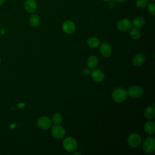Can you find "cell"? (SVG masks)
<instances>
[{
    "label": "cell",
    "mask_w": 155,
    "mask_h": 155,
    "mask_svg": "<svg viewBox=\"0 0 155 155\" xmlns=\"http://www.w3.org/2000/svg\"><path fill=\"white\" fill-rule=\"evenodd\" d=\"M127 91L123 88H117L111 94L113 100L117 103L123 102L127 97Z\"/></svg>",
    "instance_id": "1"
},
{
    "label": "cell",
    "mask_w": 155,
    "mask_h": 155,
    "mask_svg": "<svg viewBox=\"0 0 155 155\" xmlns=\"http://www.w3.org/2000/svg\"><path fill=\"white\" fill-rule=\"evenodd\" d=\"M142 148L147 153H152L155 150V139L153 137H147L143 142Z\"/></svg>",
    "instance_id": "2"
},
{
    "label": "cell",
    "mask_w": 155,
    "mask_h": 155,
    "mask_svg": "<svg viewBox=\"0 0 155 155\" xmlns=\"http://www.w3.org/2000/svg\"><path fill=\"white\" fill-rule=\"evenodd\" d=\"M62 145L67 151L73 152L77 148V142L73 137H67L64 140Z\"/></svg>",
    "instance_id": "3"
},
{
    "label": "cell",
    "mask_w": 155,
    "mask_h": 155,
    "mask_svg": "<svg viewBox=\"0 0 155 155\" xmlns=\"http://www.w3.org/2000/svg\"><path fill=\"white\" fill-rule=\"evenodd\" d=\"M143 93V90L142 88L139 85H133L130 87L127 91V94L134 99L140 97L142 96Z\"/></svg>",
    "instance_id": "4"
},
{
    "label": "cell",
    "mask_w": 155,
    "mask_h": 155,
    "mask_svg": "<svg viewBox=\"0 0 155 155\" xmlns=\"http://www.w3.org/2000/svg\"><path fill=\"white\" fill-rule=\"evenodd\" d=\"M127 142L130 147L132 148H136L140 145L142 139L139 134L133 133L130 134V136L128 137Z\"/></svg>",
    "instance_id": "5"
},
{
    "label": "cell",
    "mask_w": 155,
    "mask_h": 155,
    "mask_svg": "<svg viewBox=\"0 0 155 155\" xmlns=\"http://www.w3.org/2000/svg\"><path fill=\"white\" fill-rule=\"evenodd\" d=\"M37 124L41 129L47 130L51 127L52 125V120L47 116H42L38 119Z\"/></svg>",
    "instance_id": "6"
},
{
    "label": "cell",
    "mask_w": 155,
    "mask_h": 155,
    "mask_svg": "<svg viewBox=\"0 0 155 155\" xmlns=\"http://www.w3.org/2000/svg\"><path fill=\"white\" fill-rule=\"evenodd\" d=\"M51 134L53 137L56 139H60L63 138L65 135V130L59 125H55L52 127L51 130Z\"/></svg>",
    "instance_id": "7"
},
{
    "label": "cell",
    "mask_w": 155,
    "mask_h": 155,
    "mask_svg": "<svg viewBox=\"0 0 155 155\" xmlns=\"http://www.w3.org/2000/svg\"><path fill=\"white\" fill-rule=\"evenodd\" d=\"M132 24L131 21L126 18L122 19L118 21L117 24V28L121 31H126L131 28Z\"/></svg>",
    "instance_id": "8"
},
{
    "label": "cell",
    "mask_w": 155,
    "mask_h": 155,
    "mask_svg": "<svg viewBox=\"0 0 155 155\" xmlns=\"http://www.w3.org/2000/svg\"><path fill=\"white\" fill-rule=\"evenodd\" d=\"M62 30L67 34H71L75 30V24L71 21H65L62 24Z\"/></svg>",
    "instance_id": "9"
},
{
    "label": "cell",
    "mask_w": 155,
    "mask_h": 155,
    "mask_svg": "<svg viewBox=\"0 0 155 155\" xmlns=\"http://www.w3.org/2000/svg\"><path fill=\"white\" fill-rule=\"evenodd\" d=\"M99 51H100L101 54L104 57L107 58L111 55V52H112V49H111V47L110 45V44H108V43H106V42H104L101 45Z\"/></svg>",
    "instance_id": "10"
},
{
    "label": "cell",
    "mask_w": 155,
    "mask_h": 155,
    "mask_svg": "<svg viewBox=\"0 0 155 155\" xmlns=\"http://www.w3.org/2000/svg\"><path fill=\"white\" fill-rule=\"evenodd\" d=\"M24 8L28 13H33L36 11L37 4L35 0H26L24 3Z\"/></svg>",
    "instance_id": "11"
},
{
    "label": "cell",
    "mask_w": 155,
    "mask_h": 155,
    "mask_svg": "<svg viewBox=\"0 0 155 155\" xmlns=\"http://www.w3.org/2000/svg\"><path fill=\"white\" fill-rule=\"evenodd\" d=\"M91 75L92 79L96 82H100L102 81L104 78V74L103 72L99 69L94 70L92 72H91Z\"/></svg>",
    "instance_id": "12"
},
{
    "label": "cell",
    "mask_w": 155,
    "mask_h": 155,
    "mask_svg": "<svg viewBox=\"0 0 155 155\" xmlns=\"http://www.w3.org/2000/svg\"><path fill=\"white\" fill-rule=\"evenodd\" d=\"M145 59V56L142 53H139L134 56V57L132 59V62L134 66L139 67L143 64Z\"/></svg>",
    "instance_id": "13"
},
{
    "label": "cell",
    "mask_w": 155,
    "mask_h": 155,
    "mask_svg": "<svg viewBox=\"0 0 155 155\" xmlns=\"http://www.w3.org/2000/svg\"><path fill=\"white\" fill-rule=\"evenodd\" d=\"M144 131L149 135H152L155 132V124L153 121L147 122L143 127Z\"/></svg>",
    "instance_id": "14"
},
{
    "label": "cell",
    "mask_w": 155,
    "mask_h": 155,
    "mask_svg": "<svg viewBox=\"0 0 155 155\" xmlns=\"http://www.w3.org/2000/svg\"><path fill=\"white\" fill-rule=\"evenodd\" d=\"M145 23V19L142 16H137L135 18L133 21V25L134 27L137 28H142L144 26Z\"/></svg>",
    "instance_id": "15"
},
{
    "label": "cell",
    "mask_w": 155,
    "mask_h": 155,
    "mask_svg": "<svg viewBox=\"0 0 155 155\" xmlns=\"http://www.w3.org/2000/svg\"><path fill=\"white\" fill-rule=\"evenodd\" d=\"M144 116L147 119H153L155 115V109L154 107L148 106L144 111Z\"/></svg>",
    "instance_id": "16"
},
{
    "label": "cell",
    "mask_w": 155,
    "mask_h": 155,
    "mask_svg": "<svg viewBox=\"0 0 155 155\" xmlns=\"http://www.w3.org/2000/svg\"><path fill=\"white\" fill-rule=\"evenodd\" d=\"M98 64V59L96 56H91L87 60V65L90 68H94Z\"/></svg>",
    "instance_id": "17"
},
{
    "label": "cell",
    "mask_w": 155,
    "mask_h": 155,
    "mask_svg": "<svg viewBox=\"0 0 155 155\" xmlns=\"http://www.w3.org/2000/svg\"><path fill=\"white\" fill-rule=\"evenodd\" d=\"M30 23L33 27H38L41 23V19L39 16L36 14H33L30 16Z\"/></svg>",
    "instance_id": "18"
},
{
    "label": "cell",
    "mask_w": 155,
    "mask_h": 155,
    "mask_svg": "<svg viewBox=\"0 0 155 155\" xmlns=\"http://www.w3.org/2000/svg\"><path fill=\"white\" fill-rule=\"evenodd\" d=\"M87 44L91 48H96L99 45L100 41L97 38L91 37L87 40Z\"/></svg>",
    "instance_id": "19"
},
{
    "label": "cell",
    "mask_w": 155,
    "mask_h": 155,
    "mask_svg": "<svg viewBox=\"0 0 155 155\" xmlns=\"http://www.w3.org/2000/svg\"><path fill=\"white\" fill-rule=\"evenodd\" d=\"M130 30V36L133 39H138L140 37V32L138 28L133 27Z\"/></svg>",
    "instance_id": "20"
},
{
    "label": "cell",
    "mask_w": 155,
    "mask_h": 155,
    "mask_svg": "<svg viewBox=\"0 0 155 155\" xmlns=\"http://www.w3.org/2000/svg\"><path fill=\"white\" fill-rule=\"evenodd\" d=\"M62 121V116L59 113H56L52 117V122L56 125H59Z\"/></svg>",
    "instance_id": "21"
},
{
    "label": "cell",
    "mask_w": 155,
    "mask_h": 155,
    "mask_svg": "<svg viewBox=\"0 0 155 155\" xmlns=\"http://www.w3.org/2000/svg\"><path fill=\"white\" fill-rule=\"evenodd\" d=\"M136 4L138 8H143L147 5L148 0H137Z\"/></svg>",
    "instance_id": "22"
},
{
    "label": "cell",
    "mask_w": 155,
    "mask_h": 155,
    "mask_svg": "<svg viewBox=\"0 0 155 155\" xmlns=\"http://www.w3.org/2000/svg\"><path fill=\"white\" fill-rule=\"evenodd\" d=\"M148 5V12L154 16L155 15V4L153 2H150Z\"/></svg>",
    "instance_id": "23"
},
{
    "label": "cell",
    "mask_w": 155,
    "mask_h": 155,
    "mask_svg": "<svg viewBox=\"0 0 155 155\" xmlns=\"http://www.w3.org/2000/svg\"><path fill=\"white\" fill-rule=\"evenodd\" d=\"M82 72H83V73H84L85 75H87V76H88V75H89V74H91V71H90V70H89L88 68H85V69H84L83 71H82Z\"/></svg>",
    "instance_id": "24"
},
{
    "label": "cell",
    "mask_w": 155,
    "mask_h": 155,
    "mask_svg": "<svg viewBox=\"0 0 155 155\" xmlns=\"http://www.w3.org/2000/svg\"><path fill=\"white\" fill-rule=\"evenodd\" d=\"M116 2H124V1H125V0H115Z\"/></svg>",
    "instance_id": "25"
},
{
    "label": "cell",
    "mask_w": 155,
    "mask_h": 155,
    "mask_svg": "<svg viewBox=\"0 0 155 155\" xmlns=\"http://www.w3.org/2000/svg\"><path fill=\"white\" fill-rule=\"evenodd\" d=\"M4 1H5V0H0V5L1 4H2L4 2Z\"/></svg>",
    "instance_id": "26"
},
{
    "label": "cell",
    "mask_w": 155,
    "mask_h": 155,
    "mask_svg": "<svg viewBox=\"0 0 155 155\" xmlns=\"http://www.w3.org/2000/svg\"><path fill=\"white\" fill-rule=\"evenodd\" d=\"M73 154H80L79 153H74Z\"/></svg>",
    "instance_id": "27"
},
{
    "label": "cell",
    "mask_w": 155,
    "mask_h": 155,
    "mask_svg": "<svg viewBox=\"0 0 155 155\" xmlns=\"http://www.w3.org/2000/svg\"><path fill=\"white\" fill-rule=\"evenodd\" d=\"M103 1H110V0H103Z\"/></svg>",
    "instance_id": "28"
},
{
    "label": "cell",
    "mask_w": 155,
    "mask_h": 155,
    "mask_svg": "<svg viewBox=\"0 0 155 155\" xmlns=\"http://www.w3.org/2000/svg\"><path fill=\"white\" fill-rule=\"evenodd\" d=\"M149 1H154V0H149Z\"/></svg>",
    "instance_id": "29"
},
{
    "label": "cell",
    "mask_w": 155,
    "mask_h": 155,
    "mask_svg": "<svg viewBox=\"0 0 155 155\" xmlns=\"http://www.w3.org/2000/svg\"><path fill=\"white\" fill-rule=\"evenodd\" d=\"M0 63H1V59H0Z\"/></svg>",
    "instance_id": "30"
}]
</instances>
